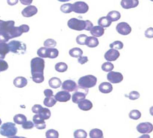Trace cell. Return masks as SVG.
Listing matches in <instances>:
<instances>
[{
    "instance_id": "5b68a950",
    "label": "cell",
    "mask_w": 153,
    "mask_h": 138,
    "mask_svg": "<svg viewBox=\"0 0 153 138\" xmlns=\"http://www.w3.org/2000/svg\"><path fill=\"white\" fill-rule=\"evenodd\" d=\"M86 25H87L86 21L79 19V18H70L69 21H68V26L69 27V28L73 30H85Z\"/></svg>"
},
{
    "instance_id": "c3c4849f",
    "label": "cell",
    "mask_w": 153,
    "mask_h": 138,
    "mask_svg": "<svg viewBox=\"0 0 153 138\" xmlns=\"http://www.w3.org/2000/svg\"><path fill=\"white\" fill-rule=\"evenodd\" d=\"M10 37L7 34L0 32V43H6L10 40Z\"/></svg>"
},
{
    "instance_id": "7402d4cb",
    "label": "cell",
    "mask_w": 153,
    "mask_h": 138,
    "mask_svg": "<svg viewBox=\"0 0 153 138\" xmlns=\"http://www.w3.org/2000/svg\"><path fill=\"white\" fill-rule=\"evenodd\" d=\"M9 52H10V48L8 44L0 43V59H4Z\"/></svg>"
},
{
    "instance_id": "4dcf8cb0",
    "label": "cell",
    "mask_w": 153,
    "mask_h": 138,
    "mask_svg": "<svg viewBox=\"0 0 153 138\" xmlns=\"http://www.w3.org/2000/svg\"><path fill=\"white\" fill-rule=\"evenodd\" d=\"M90 137L91 138H103L104 134L101 130L98 128H93L90 132Z\"/></svg>"
},
{
    "instance_id": "7bdbcfd3",
    "label": "cell",
    "mask_w": 153,
    "mask_h": 138,
    "mask_svg": "<svg viewBox=\"0 0 153 138\" xmlns=\"http://www.w3.org/2000/svg\"><path fill=\"white\" fill-rule=\"evenodd\" d=\"M110 47L115 49H121L124 47V44L121 41H115L110 44Z\"/></svg>"
},
{
    "instance_id": "603a6c76",
    "label": "cell",
    "mask_w": 153,
    "mask_h": 138,
    "mask_svg": "<svg viewBox=\"0 0 153 138\" xmlns=\"http://www.w3.org/2000/svg\"><path fill=\"white\" fill-rule=\"evenodd\" d=\"M85 44L88 47L90 48H93L97 46L98 44H99V41H98V39L96 37L94 36H90L87 37V40H86Z\"/></svg>"
},
{
    "instance_id": "74e56055",
    "label": "cell",
    "mask_w": 153,
    "mask_h": 138,
    "mask_svg": "<svg viewBox=\"0 0 153 138\" xmlns=\"http://www.w3.org/2000/svg\"><path fill=\"white\" fill-rule=\"evenodd\" d=\"M73 135L75 138H86L87 137V133L83 129H78L75 131Z\"/></svg>"
},
{
    "instance_id": "30bf717a",
    "label": "cell",
    "mask_w": 153,
    "mask_h": 138,
    "mask_svg": "<svg viewBox=\"0 0 153 138\" xmlns=\"http://www.w3.org/2000/svg\"><path fill=\"white\" fill-rule=\"evenodd\" d=\"M107 80L111 83H118L121 82L124 79V76L121 72H109L107 74Z\"/></svg>"
},
{
    "instance_id": "9a60e30c",
    "label": "cell",
    "mask_w": 153,
    "mask_h": 138,
    "mask_svg": "<svg viewBox=\"0 0 153 138\" xmlns=\"http://www.w3.org/2000/svg\"><path fill=\"white\" fill-rule=\"evenodd\" d=\"M38 12V9L36 6L34 5H28L25 8H24L22 11V15L26 18H29V17L33 16L35 15Z\"/></svg>"
},
{
    "instance_id": "8fae6325",
    "label": "cell",
    "mask_w": 153,
    "mask_h": 138,
    "mask_svg": "<svg viewBox=\"0 0 153 138\" xmlns=\"http://www.w3.org/2000/svg\"><path fill=\"white\" fill-rule=\"evenodd\" d=\"M15 21H2L0 20V32L5 33L8 35V32L14 27Z\"/></svg>"
},
{
    "instance_id": "b9f144b4",
    "label": "cell",
    "mask_w": 153,
    "mask_h": 138,
    "mask_svg": "<svg viewBox=\"0 0 153 138\" xmlns=\"http://www.w3.org/2000/svg\"><path fill=\"white\" fill-rule=\"evenodd\" d=\"M37 54L40 58H48V48L47 47H41L37 51Z\"/></svg>"
},
{
    "instance_id": "7a4b0ae2",
    "label": "cell",
    "mask_w": 153,
    "mask_h": 138,
    "mask_svg": "<svg viewBox=\"0 0 153 138\" xmlns=\"http://www.w3.org/2000/svg\"><path fill=\"white\" fill-rule=\"evenodd\" d=\"M17 128L15 123L7 122L1 125L0 127V134L6 137H12L17 133Z\"/></svg>"
},
{
    "instance_id": "f6af8a7d",
    "label": "cell",
    "mask_w": 153,
    "mask_h": 138,
    "mask_svg": "<svg viewBox=\"0 0 153 138\" xmlns=\"http://www.w3.org/2000/svg\"><path fill=\"white\" fill-rule=\"evenodd\" d=\"M128 97H129L130 100H137V99H138L140 97V93L137 92V91H132V92L129 93V95H128Z\"/></svg>"
},
{
    "instance_id": "8d00e7d4",
    "label": "cell",
    "mask_w": 153,
    "mask_h": 138,
    "mask_svg": "<svg viewBox=\"0 0 153 138\" xmlns=\"http://www.w3.org/2000/svg\"><path fill=\"white\" fill-rule=\"evenodd\" d=\"M101 69L104 72H110V71H112V69H114V65L110 61L105 62L101 66Z\"/></svg>"
},
{
    "instance_id": "e0dca14e",
    "label": "cell",
    "mask_w": 153,
    "mask_h": 138,
    "mask_svg": "<svg viewBox=\"0 0 153 138\" xmlns=\"http://www.w3.org/2000/svg\"><path fill=\"white\" fill-rule=\"evenodd\" d=\"M139 4L138 0H121V5L124 9L135 8Z\"/></svg>"
},
{
    "instance_id": "f1b7e54d",
    "label": "cell",
    "mask_w": 153,
    "mask_h": 138,
    "mask_svg": "<svg viewBox=\"0 0 153 138\" xmlns=\"http://www.w3.org/2000/svg\"><path fill=\"white\" fill-rule=\"evenodd\" d=\"M107 16L112 22V21H118V20L121 18V13L118 11H116V10H112V11H110V13H108Z\"/></svg>"
},
{
    "instance_id": "11a10c76",
    "label": "cell",
    "mask_w": 153,
    "mask_h": 138,
    "mask_svg": "<svg viewBox=\"0 0 153 138\" xmlns=\"http://www.w3.org/2000/svg\"><path fill=\"white\" fill-rule=\"evenodd\" d=\"M19 1L24 5H30L33 2V0H19Z\"/></svg>"
},
{
    "instance_id": "d6a6232c",
    "label": "cell",
    "mask_w": 153,
    "mask_h": 138,
    "mask_svg": "<svg viewBox=\"0 0 153 138\" xmlns=\"http://www.w3.org/2000/svg\"><path fill=\"white\" fill-rule=\"evenodd\" d=\"M39 114L45 120H48V119H50V117H51V111H50L49 108L43 107L41 111H40V112L39 113Z\"/></svg>"
},
{
    "instance_id": "f907efd6",
    "label": "cell",
    "mask_w": 153,
    "mask_h": 138,
    "mask_svg": "<svg viewBox=\"0 0 153 138\" xmlns=\"http://www.w3.org/2000/svg\"><path fill=\"white\" fill-rule=\"evenodd\" d=\"M42 108L43 107H42L41 105L36 104L32 107V111L33 113H35V114H39L40 112V111L42 109Z\"/></svg>"
},
{
    "instance_id": "91938a15",
    "label": "cell",
    "mask_w": 153,
    "mask_h": 138,
    "mask_svg": "<svg viewBox=\"0 0 153 138\" xmlns=\"http://www.w3.org/2000/svg\"><path fill=\"white\" fill-rule=\"evenodd\" d=\"M59 1H62V2H65V1H71V0H57Z\"/></svg>"
},
{
    "instance_id": "7c38bea8",
    "label": "cell",
    "mask_w": 153,
    "mask_h": 138,
    "mask_svg": "<svg viewBox=\"0 0 153 138\" xmlns=\"http://www.w3.org/2000/svg\"><path fill=\"white\" fill-rule=\"evenodd\" d=\"M120 56V52H118V49H109L108 51L106 52V53L104 54V58L107 60V61H115L119 58Z\"/></svg>"
},
{
    "instance_id": "9c48e42d",
    "label": "cell",
    "mask_w": 153,
    "mask_h": 138,
    "mask_svg": "<svg viewBox=\"0 0 153 138\" xmlns=\"http://www.w3.org/2000/svg\"><path fill=\"white\" fill-rule=\"evenodd\" d=\"M116 31L122 35H127L132 32L130 25L126 22H120L117 24Z\"/></svg>"
},
{
    "instance_id": "ba28073f",
    "label": "cell",
    "mask_w": 153,
    "mask_h": 138,
    "mask_svg": "<svg viewBox=\"0 0 153 138\" xmlns=\"http://www.w3.org/2000/svg\"><path fill=\"white\" fill-rule=\"evenodd\" d=\"M136 129L140 134H149L152 132L153 125L149 122H143L137 125Z\"/></svg>"
},
{
    "instance_id": "bcb514c9",
    "label": "cell",
    "mask_w": 153,
    "mask_h": 138,
    "mask_svg": "<svg viewBox=\"0 0 153 138\" xmlns=\"http://www.w3.org/2000/svg\"><path fill=\"white\" fill-rule=\"evenodd\" d=\"M8 69V63L3 59H0V72H4Z\"/></svg>"
},
{
    "instance_id": "ab89813d",
    "label": "cell",
    "mask_w": 153,
    "mask_h": 138,
    "mask_svg": "<svg viewBox=\"0 0 153 138\" xmlns=\"http://www.w3.org/2000/svg\"><path fill=\"white\" fill-rule=\"evenodd\" d=\"M87 37L88 36L85 34H81V35H78L77 38H76V43L79 44V45H85V42Z\"/></svg>"
},
{
    "instance_id": "816d5d0a",
    "label": "cell",
    "mask_w": 153,
    "mask_h": 138,
    "mask_svg": "<svg viewBox=\"0 0 153 138\" xmlns=\"http://www.w3.org/2000/svg\"><path fill=\"white\" fill-rule=\"evenodd\" d=\"M88 58L87 56H81L79 58H78V62L80 64H84V63H86L88 61Z\"/></svg>"
},
{
    "instance_id": "9f6ffc18",
    "label": "cell",
    "mask_w": 153,
    "mask_h": 138,
    "mask_svg": "<svg viewBox=\"0 0 153 138\" xmlns=\"http://www.w3.org/2000/svg\"><path fill=\"white\" fill-rule=\"evenodd\" d=\"M19 0H7V4H9V5H15V4H16L17 3H18Z\"/></svg>"
},
{
    "instance_id": "db71d44e",
    "label": "cell",
    "mask_w": 153,
    "mask_h": 138,
    "mask_svg": "<svg viewBox=\"0 0 153 138\" xmlns=\"http://www.w3.org/2000/svg\"><path fill=\"white\" fill-rule=\"evenodd\" d=\"M19 28L22 31V32H27L30 30V27L27 24H22L21 26H19Z\"/></svg>"
},
{
    "instance_id": "52a82bcc",
    "label": "cell",
    "mask_w": 153,
    "mask_h": 138,
    "mask_svg": "<svg viewBox=\"0 0 153 138\" xmlns=\"http://www.w3.org/2000/svg\"><path fill=\"white\" fill-rule=\"evenodd\" d=\"M89 10V6L84 1H76L73 4V11L76 13L84 14Z\"/></svg>"
},
{
    "instance_id": "cb8c5ba5",
    "label": "cell",
    "mask_w": 153,
    "mask_h": 138,
    "mask_svg": "<svg viewBox=\"0 0 153 138\" xmlns=\"http://www.w3.org/2000/svg\"><path fill=\"white\" fill-rule=\"evenodd\" d=\"M62 80L59 77H53L49 80V86L53 89H58L62 86Z\"/></svg>"
},
{
    "instance_id": "4fadbf2b",
    "label": "cell",
    "mask_w": 153,
    "mask_h": 138,
    "mask_svg": "<svg viewBox=\"0 0 153 138\" xmlns=\"http://www.w3.org/2000/svg\"><path fill=\"white\" fill-rule=\"evenodd\" d=\"M54 97L59 102H68L71 99V95H70L69 92L63 90L56 93Z\"/></svg>"
},
{
    "instance_id": "6da1fadb",
    "label": "cell",
    "mask_w": 153,
    "mask_h": 138,
    "mask_svg": "<svg viewBox=\"0 0 153 138\" xmlns=\"http://www.w3.org/2000/svg\"><path fill=\"white\" fill-rule=\"evenodd\" d=\"M45 62L43 58L40 57L33 58L30 61L31 75H44V69H45Z\"/></svg>"
},
{
    "instance_id": "1f68e13d",
    "label": "cell",
    "mask_w": 153,
    "mask_h": 138,
    "mask_svg": "<svg viewBox=\"0 0 153 138\" xmlns=\"http://www.w3.org/2000/svg\"><path fill=\"white\" fill-rule=\"evenodd\" d=\"M57 100H56L55 97H46L44 100V105L47 107H53L56 104Z\"/></svg>"
},
{
    "instance_id": "680465c9",
    "label": "cell",
    "mask_w": 153,
    "mask_h": 138,
    "mask_svg": "<svg viewBox=\"0 0 153 138\" xmlns=\"http://www.w3.org/2000/svg\"><path fill=\"white\" fill-rule=\"evenodd\" d=\"M140 137H143H143H147V138H149L150 137H149V134H144V135H142Z\"/></svg>"
},
{
    "instance_id": "d6986e66",
    "label": "cell",
    "mask_w": 153,
    "mask_h": 138,
    "mask_svg": "<svg viewBox=\"0 0 153 138\" xmlns=\"http://www.w3.org/2000/svg\"><path fill=\"white\" fill-rule=\"evenodd\" d=\"M98 89L101 93H104V94H108L110 93L113 89L112 88V85L110 83L108 82H103L98 86Z\"/></svg>"
},
{
    "instance_id": "ffe728a7",
    "label": "cell",
    "mask_w": 153,
    "mask_h": 138,
    "mask_svg": "<svg viewBox=\"0 0 153 138\" xmlns=\"http://www.w3.org/2000/svg\"><path fill=\"white\" fill-rule=\"evenodd\" d=\"M90 33L94 37H101L104 34V27H101V26H94V27H92V29L90 30Z\"/></svg>"
},
{
    "instance_id": "60d3db41",
    "label": "cell",
    "mask_w": 153,
    "mask_h": 138,
    "mask_svg": "<svg viewBox=\"0 0 153 138\" xmlns=\"http://www.w3.org/2000/svg\"><path fill=\"white\" fill-rule=\"evenodd\" d=\"M45 135H46L47 138H58L59 137V132H58L56 130L50 129L47 131Z\"/></svg>"
},
{
    "instance_id": "3957f363",
    "label": "cell",
    "mask_w": 153,
    "mask_h": 138,
    "mask_svg": "<svg viewBox=\"0 0 153 138\" xmlns=\"http://www.w3.org/2000/svg\"><path fill=\"white\" fill-rule=\"evenodd\" d=\"M78 83L79 86L89 89V88L94 87L96 86L97 83V78L93 75H87L80 77Z\"/></svg>"
},
{
    "instance_id": "f35d334b",
    "label": "cell",
    "mask_w": 153,
    "mask_h": 138,
    "mask_svg": "<svg viewBox=\"0 0 153 138\" xmlns=\"http://www.w3.org/2000/svg\"><path fill=\"white\" fill-rule=\"evenodd\" d=\"M57 44L56 41L52 38H48L44 42V46L47 48H54Z\"/></svg>"
},
{
    "instance_id": "d4e9b609",
    "label": "cell",
    "mask_w": 153,
    "mask_h": 138,
    "mask_svg": "<svg viewBox=\"0 0 153 138\" xmlns=\"http://www.w3.org/2000/svg\"><path fill=\"white\" fill-rule=\"evenodd\" d=\"M22 31L20 30L19 27H15V26H14L13 28L10 30V32H8V35L9 37H10V39H11V38L21 36V35H22Z\"/></svg>"
},
{
    "instance_id": "6125c7cd",
    "label": "cell",
    "mask_w": 153,
    "mask_h": 138,
    "mask_svg": "<svg viewBox=\"0 0 153 138\" xmlns=\"http://www.w3.org/2000/svg\"><path fill=\"white\" fill-rule=\"evenodd\" d=\"M150 1H153V0H150Z\"/></svg>"
},
{
    "instance_id": "4316f807",
    "label": "cell",
    "mask_w": 153,
    "mask_h": 138,
    "mask_svg": "<svg viewBox=\"0 0 153 138\" xmlns=\"http://www.w3.org/2000/svg\"><path fill=\"white\" fill-rule=\"evenodd\" d=\"M69 54L70 56L73 57V58H79L83 55V51L80 48L74 47L72 48L69 51Z\"/></svg>"
},
{
    "instance_id": "83f0119b",
    "label": "cell",
    "mask_w": 153,
    "mask_h": 138,
    "mask_svg": "<svg viewBox=\"0 0 153 138\" xmlns=\"http://www.w3.org/2000/svg\"><path fill=\"white\" fill-rule=\"evenodd\" d=\"M13 121L16 124L22 125V124H23L27 121V117L22 114H16L13 117Z\"/></svg>"
},
{
    "instance_id": "5bb4252c",
    "label": "cell",
    "mask_w": 153,
    "mask_h": 138,
    "mask_svg": "<svg viewBox=\"0 0 153 138\" xmlns=\"http://www.w3.org/2000/svg\"><path fill=\"white\" fill-rule=\"evenodd\" d=\"M77 84L76 82L73 80H67L62 83V87L63 90L68 91V92H74L77 88Z\"/></svg>"
},
{
    "instance_id": "f5cc1de1",
    "label": "cell",
    "mask_w": 153,
    "mask_h": 138,
    "mask_svg": "<svg viewBox=\"0 0 153 138\" xmlns=\"http://www.w3.org/2000/svg\"><path fill=\"white\" fill-rule=\"evenodd\" d=\"M44 94L45 95V97H53V92L52 89H47L44 91Z\"/></svg>"
},
{
    "instance_id": "ee69618b",
    "label": "cell",
    "mask_w": 153,
    "mask_h": 138,
    "mask_svg": "<svg viewBox=\"0 0 153 138\" xmlns=\"http://www.w3.org/2000/svg\"><path fill=\"white\" fill-rule=\"evenodd\" d=\"M32 80L35 83H41L45 80V77H44V75H32Z\"/></svg>"
},
{
    "instance_id": "681fc988",
    "label": "cell",
    "mask_w": 153,
    "mask_h": 138,
    "mask_svg": "<svg viewBox=\"0 0 153 138\" xmlns=\"http://www.w3.org/2000/svg\"><path fill=\"white\" fill-rule=\"evenodd\" d=\"M145 36L148 38H153V28L152 27H149L146 29L145 31Z\"/></svg>"
},
{
    "instance_id": "44dd1931",
    "label": "cell",
    "mask_w": 153,
    "mask_h": 138,
    "mask_svg": "<svg viewBox=\"0 0 153 138\" xmlns=\"http://www.w3.org/2000/svg\"><path fill=\"white\" fill-rule=\"evenodd\" d=\"M13 84L17 88H23L27 86V80L24 77H17L14 79Z\"/></svg>"
},
{
    "instance_id": "277c9868",
    "label": "cell",
    "mask_w": 153,
    "mask_h": 138,
    "mask_svg": "<svg viewBox=\"0 0 153 138\" xmlns=\"http://www.w3.org/2000/svg\"><path fill=\"white\" fill-rule=\"evenodd\" d=\"M10 51L14 54H25L27 50V46L19 41H11L8 43Z\"/></svg>"
},
{
    "instance_id": "f546056e",
    "label": "cell",
    "mask_w": 153,
    "mask_h": 138,
    "mask_svg": "<svg viewBox=\"0 0 153 138\" xmlns=\"http://www.w3.org/2000/svg\"><path fill=\"white\" fill-rule=\"evenodd\" d=\"M68 66L65 62H59L55 65V69L59 72H65L68 70Z\"/></svg>"
},
{
    "instance_id": "e575fe53",
    "label": "cell",
    "mask_w": 153,
    "mask_h": 138,
    "mask_svg": "<svg viewBox=\"0 0 153 138\" xmlns=\"http://www.w3.org/2000/svg\"><path fill=\"white\" fill-rule=\"evenodd\" d=\"M59 50L56 48H48V58H56L59 56Z\"/></svg>"
},
{
    "instance_id": "2e32d148",
    "label": "cell",
    "mask_w": 153,
    "mask_h": 138,
    "mask_svg": "<svg viewBox=\"0 0 153 138\" xmlns=\"http://www.w3.org/2000/svg\"><path fill=\"white\" fill-rule=\"evenodd\" d=\"M33 122L36 128L38 129H45L46 128V123L45 120L39 114H36L33 117Z\"/></svg>"
},
{
    "instance_id": "836d02e7",
    "label": "cell",
    "mask_w": 153,
    "mask_h": 138,
    "mask_svg": "<svg viewBox=\"0 0 153 138\" xmlns=\"http://www.w3.org/2000/svg\"><path fill=\"white\" fill-rule=\"evenodd\" d=\"M60 10L64 13H70L73 11V4L70 3H66L61 6Z\"/></svg>"
},
{
    "instance_id": "94428289",
    "label": "cell",
    "mask_w": 153,
    "mask_h": 138,
    "mask_svg": "<svg viewBox=\"0 0 153 138\" xmlns=\"http://www.w3.org/2000/svg\"><path fill=\"white\" fill-rule=\"evenodd\" d=\"M0 125H1V120L0 119Z\"/></svg>"
},
{
    "instance_id": "7dc6e473",
    "label": "cell",
    "mask_w": 153,
    "mask_h": 138,
    "mask_svg": "<svg viewBox=\"0 0 153 138\" xmlns=\"http://www.w3.org/2000/svg\"><path fill=\"white\" fill-rule=\"evenodd\" d=\"M34 126H35V125H34L33 122L31 121H26L25 123L22 124V127L24 129H31V128H33Z\"/></svg>"
},
{
    "instance_id": "8992f818",
    "label": "cell",
    "mask_w": 153,
    "mask_h": 138,
    "mask_svg": "<svg viewBox=\"0 0 153 138\" xmlns=\"http://www.w3.org/2000/svg\"><path fill=\"white\" fill-rule=\"evenodd\" d=\"M76 92L73 93L72 95V101L74 103H79L82 100L86 98V96L88 94V89L87 88L82 87V86H77Z\"/></svg>"
},
{
    "instance_id": "ac0fdd59",
    "label": "cell",
    "mask_w": 153,
    "mask_h": 138,
    "mask_svg": "<svg viewBox=\"0 0 153 138\" xmlns=\"http://www.w3.org/2000/svg\"><path fill=\"white\" fill-rule=\"evenodd\" d=\"M78 106L80 108L81 110H83V111H89V110L93 108V105L90 100H87V99H84L82 101L79 102L78 103Z\"/></svg>"
},
{
    "instance_id": "484cf974",
    "label": "cell",
    "mask_w": 153,
    "mask_h": 138,
    "mask_svg": "<svg viewBox=\"0 0 153 138\" xmlns=\"http://www.w3.org/2000/svg\"><path fill=\"white\" fill-rule=\"evenodd\" d=\"M112 24V21L107 16L101 17L98 21V24L102 27H109Z\"/></svg>"
},
{
    "instance_id": "d590c367",
    "label": "cell",
    "mask_w": 153,
    "mask_h": 138,
    "mask_svg": "<svg viewBox=\"0 0 153 138\" xmlns=\"http://www.w3.org/2000/svg\"><path fill=\"white\" fill-rule=\"evenodd\" d=\"M129 117L131 119H132V120H139L140 117H141V113H140V111L137 109L132 110L129 113Z\"/></svg>"
},
{
    "instance_id": "6f0895ef",
    "label": "cell",
    "mask_w": 153,
    "mask_h": 138,
    "mask_svg": "<svg viewBox=\"0 0 153 138\" xmlns=\"http://www.w3.org/2000/svg\"><path fill=\"white\" fill-rule=\"evenodd\" d=\"M149 113H150L151 115L153 116V106L149 108Z\"/></svg>"
}]
</instances>
